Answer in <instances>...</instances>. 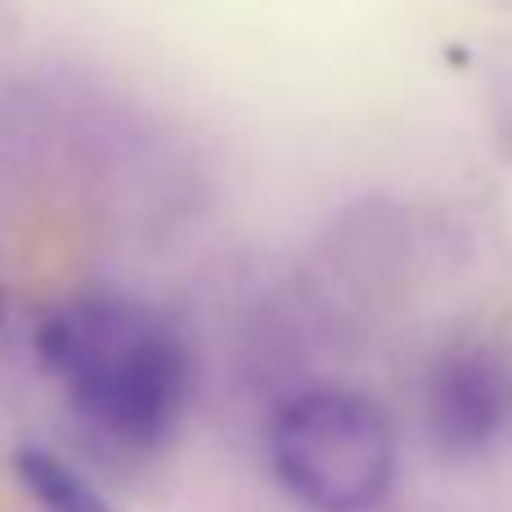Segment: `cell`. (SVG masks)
<instances>
[{"mask_svg":"<svg viewBox=\"0 0 512 512\" xmlns=\"http://www.w3.org/2000/svg\"><path fill=\"white\" fill-rule=\"evenodd\" d=\"M45 373L99 436L126 450H158L180 427L194 364L162 315L126 297H81L36 333Z\"/></svg>","mask_w":512,"mask_h":512,"instance_id":"1","label":"cell"},{"mask_svg":"<svg viewBox=\"0 0 512 512\" xmlns=\"http://www.w3.org/2000/svg\"><path fill=\"white\" fill-rule=\"evenodd\" d=\"M512 423V373L486 346H454L427 378V427L454 459L486 454Z\"/></svg>","mask_w":512,"mask_h":512,"instance_id":"3","label":"cell"},{"mask_svg":"<svg viewBox=\"0 0 512 512\" xmlns=\"http://www.w3.org/2000/svg\"><path fill=\"white\" fill-rule=\"evenodd\" d=\"M14 477L45 512H122L81 468L45 445L14 450Z\"/></svg>","mask_w":512,"mask_h":512,"instance_id":"4","label":"cell"},{"mask_svg":"<svg viewBox=\"0 0 512 512\" xmlns=\"http://www.w3.org/2000/svg\"><path fill=\"white\" fill-rule=\"evenodd\" d=\"M279 486L315 512H364L396 481V427L373 396L315 387L292 396L270 423Z\"/></svg>","mask_w":512,"mask_h":512,"instance_id":"2","label":"cell"}]
</instances>
